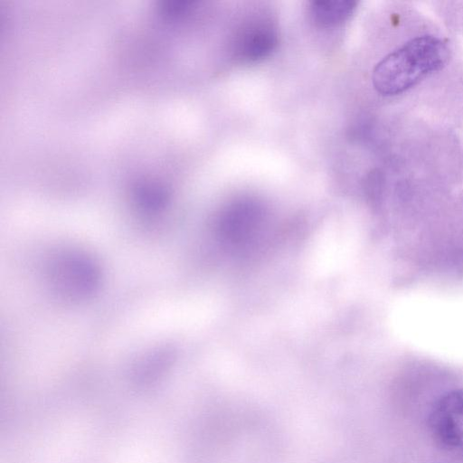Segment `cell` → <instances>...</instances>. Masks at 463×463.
I'll use <instances>...</instances> for the list:
<instances>
[{"label":"cell","instance_id":"obj_5","mask_svg":"<svg viewBox=\"0 0 463 463\" xmlns=\"http://www.w3.org/2000/svg\"><path fill=\"white\" fill-rule=\"evenodd\" d=\"M355 6L356 2L351 0H318L310 3L308 12L316 24L331 27L348 19Z\"/></svg>","mask_w":463,"mask_h":463},{"label":"cell","instance_id":"obj_3","mask_svg":"<svg viewBox=\"0 0 463 463\" xmlns=\"http://www.w3.org/2000/svg\"><path fill=\"white\" fill-rule=\"evenodd\" d=\"M278 44V33L266 20H257L244 25L233 41L235 57L255 62L269 57Z\"/></svg>","mask_w":463,"mask_h":463},{"label":"cell","instance_id":"obj_2","mask_svg":"<svg viewBox=\"0 0 463 463\" xmlns=\"http://www.w3.org/2000/svg\"><path fill=\"white\" fill-rule=\"evenodd\" d=\"M428 426L434 441L448 452L463 455V389L446 392L433 404Z\"/></svg>","mask_w":463,"mask_h":463},{"label":"cell","instance_id":"obj_1","mask_svg":"<svg viewBox=\"0 0 463 463\" xmlns=\"http://www.w3.org/2000/svg\"><path fill=\"white\" fill-rule=\"evenodd\" d=\"M449 59V48L445 41L434 35L417 36L376 64L373 85L383 96L401 94L439 71Z\"/></svg>","mask_w":463,"mask_h":463},{"label":"cell","instance_id":"obj_4","mask_svg":"<svg viewBox=\"0 0 463 463\" xmlns=\"http://www.w3.org/2000/svg\"><path fill=\"white\" fill-rule=\"evenodd\" d=\"M262 220V209L253 201L242 200L230 205L221 215L219 232L232 244L247 241Z\"/></svg>","mask_w":463,"mask_h":463}]
</instances>
